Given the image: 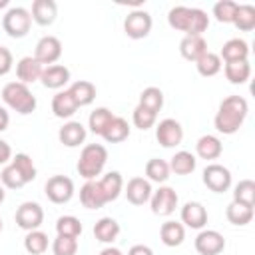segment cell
I'll list each match as a JSON object with an SVG mask.
<instances>
[{"instance_id": "obj_1", "label": "cell", "mask_w": 255, "mask_h": 255, "mask_svg": "<svg viewBox=\"0 0 255 255\" xmlns=\"http://www.w3.org/2000/svg\"><path fill=\"white\" fill-rule=\"evenodd\" d=\"M247 112H249V104H247L245 98L227 96L219 104V110H217V114L213 118L215 129L219 133H225V135H231V133L239 131V128L243 126V122L247 118Z\"/></svg>"}, {"instance_id": "obj_2", "label": "cell", "mask_w": 255, "mask_h": 255, "mask_svg": "<svg viewBox=\"0 0 255 255\" xmlns=\"http://www.w3.org/2000/svg\"><path fill=\"white\" fill-rule=\"evenodd\" d=\"M167 24L173 30L185 32V36H201L209 28V16L201 8L173 6L167 12Z\"/></svg>"}, {"instance_id": "obj_3", "label": "cell", "mask_w": 255, "mask_h": 255, "mask_svg": "<svg viewBox=\"0 0 255 255\" xmlns=\"http://www.w3.org/2000/svg\"><path fill=\"white\" fill-rule=\"evenodd\" d=\"M2 102H4L10 110H14V112H18V114H22V116L32 114V112L36 110V106H38L36 96H34V94L30 92V88H28L26 84H22V82H8V84L2 88Z\"/></svg>"}, {"instance_id": "obj_4", "label": "cell", "mask_w": 255, "mask_h": 255, "mask_svg": "<svg viewBox=\"0 0 255 255\" xmlns=\"http://www.w3.org/2000/svg\"><path fill=\"white\" fill-rule=\"evenodd\" d=\"M108 161V149L102 143H88L84 145V149L80 151V159H78V173L88 181V179H96Z\"/></svg>"}, {"instance_id": "obj_5", "label": "cell", "mask_w": 255, "mask_h": 255, "mask_svg": "<svg viewBox=\"0 0 255 255\" xmlns=\"http://www.w3.org/2000/svg\"><path fill=\"white\" fill-rule=\"evenodd\" d=\"M30 26H32V16L22 6L8 8L2 18V28L10 38H24L30 32Z\"/></svg>"}, {"instance_id": "obj_6", "label": "cell", "mask_w": 255, "mask_h": 255, "mask_svg": "<svg viewBox=\"0 0 255 255\" xmlns=\"http://www.w3.org/2000/svg\"><path fill=\"white\" fill-rule=\"evenodd\" d=\"M151 26H153V20H151V14L141 10V8H135L131 10L126 20H124V32L128 38L131 40H141L145 38L149 32H151Z\"/></svg>"}, {"instance_id": "obj_7", "label": "cell", "mask_w": 255, "mask_h": 255, "mask_svg": "<svg viewBox=\"0 0 255 255\" xmlns=\"http://www.w3.org/2000/svg\"><path fill=\"white\" fill-rule=\"evenodd\" d=\"M44 193L52 203H68L74 197V181L68 175H52L44 185Z\"/></svg>"}, {"instance_id": "obj_8", "label": "cell", "mask_w": 255, "mask_h": 255, "mask_svg": "<svg viewBox=\"0 0 255 255\" xmlns=\"http://www.w3.org/2000/svg\"><path fill=\"white\" fill-rule=\"evenodd\" d=\"M177 201H179V197H177L175 189L169 187V185H161V187H159L157 191H153L151 197H149L151 211H153V215H159V217L171 215V213L175 211V207H177Z\"/></svg>"}, {"instance_id": "obj_9", "label": "cell", "mask_w": 255, "mask_h": 255, "mask_svg": "<svg viewBox=\"0 0 255 255\" xmlns=\"http://www.w3.org/2000/svg\"><path fill=\"white\" fill-rule=\"evenodd\" d=\"M16 223L24 231H34L44 223V209L36 201H24L16 209Z\"/></svg>"}, {"instance_id": "obj_10", "label": "cell", "mask_w": 255, "mask_h": 255, "mask_svg": "<svg viewBox=\"0 0 255 255\" xmlns=\"http://www.w3.org/2000/svg\"><path fill=\"white\" fill-rule=\"evenodd\" d=\"M203 183L213 193H223L231 187V171L221 163H209L203 169Z\"/></svg>"}, {"instance_id": "obj_11", "label": "cell", "mask_w": 255, "mask_h": 255, "mask_svg": "<svg viewBox=\"0 0 255 255\" xmlns=\"http://www.w3.org/2000/svg\"><path fill=\"white\" fill-rule=\"evenodd\" d=\"M155 139L159 141V145L163 147H175L181 143L183 139V128L177 120L173 118H165L157 124L155 128Z\"/></svg>"}, {"instance_id": "obj_12", "label": "cell", "mask_w": 255, "mask_h": 255, "mask_svg": "<svg viewBox=\"0 0 255 255\" xmlns=\"http://www.w3.org/2000/svg\"><path fill=\"white\" fill-rule=\"evenodd\" d=\"M199 255H219L225 249V239L215 229H201L193 241Z\"/></svg>"}, {"instance_id": "obj_13", "label": "cell", "mask_w": 255, "mask_h": 255, "mask_svg": "<svg viewBox=\"0 0 255 255\" xmlns=\"http://www.w3.org/2000/svg\"><path fill=\"white\" fill-rule=\"evenodd\" d=\"M62 56V42L56 36H42L36 44L34 50V58L42 64V66H52L60 60Z\"/></svg>"}, {"instance_id": "obj_14", "label": "cell", "mask_w": 255, "mask_h": 255, "mask_svg": "<svg viewBox=\"0 0 255 255\" xmlns=\"http://www.w3.org/2000/svg\"><path fill=\"white\" fill-rule=\"evenodd\" d=\"M126 197L131 205H143L149 201L153 189H151V183L145 179V177H131L126 185Z\"/></svg>"}, {"instance_id": "obj_15", "label": "cell", "mask_w": 255, "mask_h": 255, "mask_svg": "<svg viewBox=\"0 0 255 255\" xmlns=\"http://www.w3.org/2000/svg\"><path fill=\"white\" fill-rule=\"evenodd\" d=\"M42 72H44V66L34 58V56H24L18 60L16 64V76H18V82L22 84H34L42 78Z\"/></svg>"}, {"instance_id": "obj_16", "label": "cell", "mask_w": 255, "mask_h": 255, "mask_svg": "<svg viewBox=\"0 0 255 255\" xmlns=\"http://www.w3.org/2000/svg\"><path fill=\"white\" fill-rule=\"evenodd\" d=\"M207 223V209L199 201H187L181 207V225L191 229H203Z\"/></svg>"}, {"instance_id": "obj_17", "label": "cell", "mask_w": 255, "mask_h": 255, "mask_svg": "<svg viewBox=\"0 0 255 255\" xmlns=\"http://www.w3.org/2000/svg\"><path fill=\"white\" fill-rule=\"evenodd\" d=\"M80 201H82V205L86 209H100V207H104L108 203L98 179H88L82 185V189H80Z\"/></svg>"}, {"instance_id": "obj_18", "label": "cell", "mask_w": 255, "mask_h": 255, "mask_svg": "<svg viewBox=\"0 0 255 255\" xmlns=\"http://www.w3.org/2000/svg\"><path fill=\"white\" fill-rule=\"evenodd\" d=\"M40 82L48 90H60V88H64L70 82V70L66 66H62V64L46 66L44 72H42Z\"/></svg>"}, {"instance_id": "obj_19", "label": "cell", "mask_w": 255, "mask_h": 255, "mask_svg": "<svg viewBox=\"0 0 255 255\" xmlns=\"http://www.w3.org/2000/svg\"><path fill=\"white\" fill-rule=\"evenodd\" d=\"M30 16L38 26H50L58 16V4L54 0H34Z\"/></svg>"}, {"instance_id": "obj_20", "label": "cell", "mask_w": 255, "mask_h": 255, "mask_svg": "<svg viewBox=\"0 0 255 255\" xmlns=\"http://www.w3.org/2000/svg\"><path fill=\"white\" fill-rule=\"evenodd\" d=\"M86 135H88V131L82 122H66L58 131V139L66 147H78L80 143H84Z\"/></svg>"}, {"instance_id": "obj_21", "label": "cell", "mask_w": 255, "mask_h": 255, "mask_svg": "<svg viewBox=\"0 0 255 255\" xmlns=\"http://www.w3.org/2000/svg\"><path fill=\"white\" fill-rule=\"evenodd\" d=\"M205 52H207V42L203 36H183L179 42V54L189 62L199 60Z\"/></svg>"}, {"instance_id": "obj_22", "label": "cell", "mask_w": 255, "mask_h": 255, "mask_svg": "<svg viewBox=\"0 0 255 255\" xmlns=\"http://www.w3.org/2000/svg\"><path fill=\"white\" fill-rule=\"evenodd\" d=\"M195 151L201 159H217L221 153H223V143L217 135H211V133H205L197 139L195 143Z\"/></svg>"}, {"instance_id": "obj_23", "label": "cell", "mask_w": 255, "mask_h": 255, "mask_svg": "<svg viewBox=\"0 0 255 255\" xmlns=\"http://www.w3.org/2000/svg\"><path fill=\"white\" fill-rule=\"evenodd\" d=\"M98 181H100V187H102L104 197H106L108 203H110V201H116V199L120 197V193H122V189H124V177H122L120 171H108V173L102 175Z\"/></svg>"}, {"instance_id": "obj_24", "label": "cell", "mask_w": 255, "mask_h": 255, "mask_svg": "<svg viewBox=\"0 0 255 255\" xmlns=\"http://www.w3.org/2000/svg\"><path fill=\"white\" fill-rule=\"evenodd\" d=\"M219 58H223L225 62H239V60H247L249 58V44L241 38H231L223 44Z\"/></svg>"}, {"instance_id": "obj_25", "label": "cell", "mask_w": 255, "mask_h": 255, "mask_svg": "<svg viewBox=\"0 0 255 255\" xmlns=\"http://www.w3.org/2000/svg\"><path fill=\"white\" fill-rule=\"evenodd\" d=\"M52 112H54L56 118L66 120V118H72L78 112V104L74 102L72 94L68 90H64V92H58L52 98Z\"/></svg>"}, {"instance_id": "obj_26", "label": "cell", "mask_w": 255, "mask_h": 255, "mask_svg": "<svg viewBox=\"0 0 255 255\" xmlns=\"http://www.w3.org/2000/svg\"><path fill=\"white\" fill-rule=\"evenodd\" d=\"M120 235V223L114 217H102L94 225V237L100 243H114Z\"/></svg>"}, {"instance_id": "obj_27", "label": "cell", "mask_w": 255, "mask_h": 255, "mask_svg": "<svg viewBox=\"0 0 255 255\" xmlns=\"http://www.w3.org/2000/svg\"><path fill=\"white\" fill-rule=\"evenodd\" d=\"M159 239L167 247H177L185 239V227L179 221H165L159 227Z\"/></svg>"}, {"instance_id": "obj_28", "label": "cell", "mask_w": 255, "mask_h": 255, "mask_svg": "<svg viewBox=\"0 0 255 255\" xmlns=\"http://www.w3.org/2000/svg\"><path fill=\"white\" fill-rule=\"evenodd\" d=\"M68 92L72 94V98H74V102L78 104V108L90 106V104L96 100V86H94L92 82H88V80H78V82H74V84L68 88Z\"/></svg>"}, {"instance_id": "obj_29", "label": "cell", "mask_w": 255, "mask_h": 255, "mask_svg": "<svg viewBox=\"0 0 255 255\" xmlns=\"http://www.w3.org/2000/svg\"><path fill=\"white\" fill-rule=\"evenodd\" d=\"M102 137L108 141V143H120L124 139L129 137V124L120 118V116H114V120L108 124V128L104 129Z\"/></svg>"}, {"instance_id": "obj_30", "label": "cell", "mask_w": 255, "mask_h": 255, "mask_svg": "<svg viewBox=\"0 0 255 255\" xmlns=\"http://www.w3.org/2000/svg\"><path fill=\"white\" fill-rule=\"evenodd\" d=\"M195 165H197L195 155H193L191 151L181 149V151H175V155L171 157V161H169V171H173L175 175H189V173H193Z\"/></svg>"}, {"instance_id": "obj_31", "label": "cell", "mask_w": 255, "mask_h": 255, "mask_svg": "<svg viewBox=\"0 0 255 255\" xmlns=\"http://www.w3.org/2000/svg\"><path fill=\"white\" fill-rule=\"evenodd\" d=\"M231 24L241 32H251L255 28V8L251 4H237Z\"/></svg>"}, {"instance_id": "obj_32", "label": "cell", "mask_w": 255, "mask_h": 255, "mask_svg": "<svg viewBox=\"0 0 255 255\" xmlns=\"http://www.w3.org/2000/svg\"><path fill=\"white\" fill-rule=\"evenodd\" d=\"M225 78L231 84H245L251 76V66L249 60H239V62H225Z\"/></svg>"}, {"instance_id": "obj_33", "label": "cell", "mask_w": 255, "mask_h": 255, "mask_svg": "<svg viewBox=\"0 0 255 255\" xmlns=\"http://www.w3.org/2000/svg\"><path fill=\"white\" fill-rule=\"evenodd\" d=\"M225 215H227V221H229L231 225L241 227V225L251 223V219H253V207H247V205H243V203L231 201V203L227 205V209H225Z\"/></svg>"}, {"instance_id": "obj_34", "label": "cell", "mask_w": 255, "mask_h": 255, "mask_svg": "<svg viewBox=\"0 0 255 255\" xmlns=\"http://www.w3.org/2000/svg\"><path fill=\"white\" fill-rule=\"evenodd\" d=\"M195 68H197L199 76L211 78V76H215V74L221 72V58H219V54L207 50L199 60H195Z\"/></svg>"}, {"instance_id": "obj_35", "label": "cell", "mask_w": 255, "mask_h": 255, "mask_svg": "<svg viewBox=\"0 0 255 255\" xmlns=\"http://www.w3.org/2000/svg\"><path fill=\"white\" fill-rule=\"evenodd\" d=\"M169 163L165 159H159V157H151L147 163H145V175H147V181H155V183H163L167 181L169 177Z\"/></svg>"}, {"instance_id": "obj_36", "label": "cell", "mask_w": 255, "mask_h": 255, "mask_svg": "<svg viewBox=\"0 0 255 255\" xmlns=\"http://www.w3.org/2000/svg\"><path fill=\"white\" fill-rule=\"evenodd\" d=\"M112 120H114L112 110H108V108H96V110L90 114V118H88V128H90L92 133L102 135L104 129L108 128V124H110Z\"/></svg>"}, {"instance_id": "obj_37", "label": "cell", "mask_w": 255, "mask_h": 255, "mask_svg": "<svg viewBox=\"0 0 255 255\" xmlns=\"http://www.w3.org/2000/svg\"><path fill=\"white\" fill-rule=\"evenodd\" d=\"M24 249L30 255H42L48 249V235L44 231H40V229L28 231L26 237H24Z\"/></svg>"}, {"instance_id": "obj_38", "label": "cell", "mask_w": 255, "mask_h": 255, "mask_svg": "<svg viewBox=\"0 0 255 255\" xmlns=\"http://www.w3.org/2000/svg\"><path fill=\"white\" fill-rule=\"evenodd\" d=\"M233 201L243 203L247 207L255 205V181L253 179H241L233 189Z\"/></svg>"}, {"instance_id": "obj_39", "label": "cell", "mask_w": 255, "mask_h": 255, "mask_svg": "<svg viewBox=\"0 0 255 255\" xmlns=\"http://www.w3.org/2000/svg\"><path fill=\"white\" fill-rule=\"evenodd\" d=\"M56 233L62 237H74L78 239L82 235V223L74 215H62L56 221Z\"/></svg>"}, {"instance_id": "obj_40", "label": "cell", "mask_w": 255, "mask_h": 255, "mask_svg": "<svg viewBox=\"0 0 255 255\" xmlns=\"http://www.w3.org/2000/svg\"><path fill=\"white\" fill-rule=\"evenodd\" d=\"M139 106L147 108L149 112L157 114L161 108H163V92L155 86H149L145 88L141 94H139Z\"/></svg>"}, {"instance_id": "obj_41", "label": "cell", "mask_w": 255, "mask_h": 255, "mask_svg": "<svg viewBox=\"0 0 255 255\" xmlns=\"http://www.w3.org/2000/svg\"><path fill=\"white\" fill-rule=\"evenodd\" d=\"M10 163L20 171V175L26 179V183L36 179V165H34V161H32V157L28 153H16L10 159Z\"/></svg>"}, {"instance_id": "obj_42", "label": "cell", "mask_w": 255, "mask_h": 255, "mask_svg": "<svg viewBox=\"0 0 255 255\" xmlns=\"http://www.w3.org/2000/svg\"><path fill=\"white\" fill-rule=\"evenodd\" d=\"M0 183L8 189H20V187L26 185V179L20 175V171L12 163H6L0 171Z\"/></svg>"}, {"instance_id": "obj_43", "label": "cell", "mask_w": 255, "mask_h": 255, "mask_svg": "<svg viewBox=\"0 0 255 255\" xmlns=\"http://www.w3.org/2000/svg\"><path fill=\"white\" fill-rule=\"evenodd\" d=\"M155 120H157V114H153V112H149L147 108H143V106H135V110H133V114H131V122H133V126L137 128V129H149V128H153L155 126Z\"/></svg>"}, {"instance_id": "obj_44", "label": "cell", "mask_w": 255, "mask_h": 255, "mask_svg": "<svg viewBox=\"0 0 255 255\" xmlns=\"http://www.w3.org/2000/svg\"><path fill=\"white\" fill-rule=\"evenodd\" d=\"M235 10H237V2H233V0H219L213 6V16L221 24H231Z\"/></svg>"}, {"instance_id": "obj_45", "label": "cell", "mask_w": 255, "mask_h": 255, "mask_svg": "<svg viewBox=\"0 0 255 255\" xmlns=\"http://www.w3.org/2000/svg\"><path fill=\"white\" fill-rule=\"evenodd\" d=\"M76 251H78V239H74V237L58 235L52 243V253L54 255H76Z\"/></svg>"}, {"instance_id": "obj_46", "label": "cell", "mask_w": 255, "mask_h": 255, "mask_svg": "<svg viewBox=\"0 0 255 255\" xmlns=\"http://www.w3.org/2000/svg\"><path fill=\"white\" fill-rule=\"evenodd\" d=\"M12 64H14L12 52L6 46H0V76H6L12 70Z\"/></svg>"}, {"instance_id": "obj_47", "label": "cell", "mask_w": 255, "mask_h": 255, "mask_svg": "<svg viewBox=\"0 0 255 255\" xmlns=\"http://www.w3.org/2000/svg\"><path fill=\"white\" fill-rule=\"evenodd\" d=\"M10 159H12V147H10L8 141H4V139L0 137V165L10 163Z\"/></svg>"}, {"instance_id": "obj_48", "label": "cell", "mask_w": 255, "mask_h": 255, "mask_svg": "<svg viewBox=\"0 0 255 255\" xmlns=\"http://www.w3.org/2000/svg\"><path fill=\"white\" fill-rule=\"evenodd\" d=\"M128 255H153V251L147 245H133V247H129Z\"/></svg>"}, {"instance_id": "obj_49", "label": "cell", "mask_w": 255, "mask_h": 255, "mask_svg": "<svg viewBox=\"0 0 255 255\" xmlns=\"http://www.w3.org/2000/svg\"><path fill=\"white\" fill-rule=\"evenodd\" d=\"M8 124H10V114L4 106H0V131L8 129Z\"/></svg>"}, {"instance_id": "obj_50", "label": "cell", "mask_w": 255, "mask_h": 255, "mask_svg": "<svg viewBox=\"0 0 255 255\" xmlns=\"http://www.w3.org/2000/svg\"><path fill=\"white\" fill-rule=\"evenodd\" d=\"M100 255H124V253H122L118 247H112V245H110V247L102 249V251H100Z\"/></svg>"}, {"instance_id": "obj_51", "label": "cell", "mask_w": 255, "mask_h": 255, "mask_svg": "<svg viewBox=\"0 0 255 255\" xmlns=\"http://www.w3.org/2000/svg\"><path fill=\"white\" fill-rule=\"evenodd\" d=\"M4 197H6V191H4V185L0 183V203L4 201Z\"/></svg>"}, {"instance_id": "obj_52", "label": "cell", "mask_w": 255, "mask_h": 255, "mask_svg": "<svg viewBox=\"0 0 255 255\" xmlns=\"http://www.w3.org/2000/svg\"><path fill=\"white\" fill-rule=\"evenodd\" d=\"M8 4H10V2H8V0H0V10H2V8H6V6H8Z\"/></svg>"}, {"instance_id": "obj_53", "label": "cell", "mask_w": 255, "mask_h": 255, "mask_svg": "<svg viewBox=\"0 0 255 255\" xmlns=\"http://www.w3.org/2000/svg\"><path fill=\"white\" fill-rule=\"evenodd\" d=\"M0 231H2V219H0Z\"/></svg>"}]
</instances>
